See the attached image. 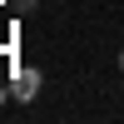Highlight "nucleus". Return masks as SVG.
<instances>
[{
  "mask_svg": "<svg viewBox=\"0 0 124 124\" xmlns=\"http://www.w3.org/2000/svg\"><path fill=\"white\" fill-rule=\"evenodd\" d=\"M10 94H15L20 104L40 99V70H35V65H15V75H10Z\"/></svg>",
  "mask_w": 124,
  "mask_h": 124,
  "instance_id": "obj_1",
  "label": "nucleus"
},
{
  "mask_svg": "<svg viewBox=\"0 0 124 124\" xmlns=\"http://www.w3.org/2000/svg\"><path fill=\"white\" fill-rule=\"evenodd\" d=\"M119 75H124V50H119Z\"/></svg>",
  "mask_w": 124,
  "mask_h": 124,
  "instance_id": "obj_3",
  "label": "nucleus"
},
{
  "mask_svg": "<svg viewBox=\"0 0 124 124\" xmlns=\"http://www.w3.org/2000/svg\"><path fill=\"white\" fill-rule=\"evenodd\" d=\"M5 99H10V85H0V104H5Z\"/></svg>",
  "mask_w": 124,
  "mask_h": 124,
  "instance_id": "obj_2",
  "label": "nucleus"
}]
</instances>
